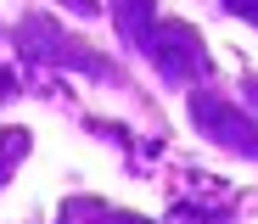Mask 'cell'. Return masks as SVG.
I'll use <instances>...</instances> for the list:
<instances>
[{
	"label": "cell",
	"instance_id": "52a82bcc",
	"mask_svg": "<svg viewBox=\"0 0 258 224\" xmlns=\"http://www.w3.org/2000/svg\"><path fill=\"white\" fill-rule=\"evenodd\" d=\"M0 96H17V73H0Z\"/></svg>",
	"mask_w": 258,
	"mask_h": 224
},
{
	"label": "cell",
	"instance_id": "ba28073f",
	"mask_svg": "<svg viewBox=\"0 0 258 224\" xmlns=\"http://www.w3.org/2000/svg\"><path fill=\"white\" fill-rule=\"evenodd\" d=\"M247 96H252V107H258V79H247Z\"/></svg>",
	"mask_w": 258,
	"mask_h": 224
},
{
	"label": "cell",
	"instance_id": "6da1fadb",
	"mask_svg": "<svg viewBox=\"0 0 258 224\" xmlns=\"http://www.w3.org/2000/svg\"><path fill=\"white\" fill-rule=\"evenodd\" d=\"M146 51H152V62L163 67V79H174V84L208 73V51L197 45V34H191L185 23H157L152 39H146Z\"/></svg>",
	"mask_w": 258,
	"mask_h": 224
},
{
	"label": "cell",
	"instance_id": "7a4b0ae2",
	"mask_svg": "<svg viewBox=\"0 0 258 224\" xmlns=\"http://www.w3.org/2000/svg\"><path fill=\"white\" fill-rule=\"evenodd\" d=\"M191 123L202 129V134H213L219 146H230V152H247V157H258V129L241 118V112H230L219 96H191Z\"/></svg>",
	"mask_w": 258,
	"mask_h": 224
},
{
	"label": "cell",
	"instance_id": "8992f818",
	"mask_svg": "<svg viewBox=\"0 0 258 224\" xmlns=\"http://www.w3.org/2000/svg\"><path fill=\"white\" fill-rule=\"evenodd\" d=\"M225 6H230V12H247V17L258 23V0H225Z\"/></svg>",
	"mask_w": 258,
	"mask_h": 224
},
{
	"label": "cell",
	"instance_id": "5b68a950",
	"mask_svg": "<svg viewBox=\"0 0 258 224\" xmlns=\"http://www.w3.org/2000/svg\"><path fill=\"white\" fill-rule=\"evenodd\" d=\"M62 6H68V12H79V17H96V12H101L96 0H62Z\"/></svg>",
	"mask_w": 258,
	"mask_h": 224
},
{
	"label": "cell",
	"instance_id": "277c9868",
	"mask_svg": "<svg viewBox=\"0 0 258 224\" xmlns=\"http://www.w3.org/2000/svg\"><path fill=\"white\" fill-rule=\"evenodd\" d=\"M28 152V129H0V185H6V174L23 163Z\"/></svg>",
	"mask_w": 258,
	"mask_h": 224
},
{
	"label": "cell",
	"instance_id": "3957f363",
	"mask_svg": "<svg viewBox=\"0 0 258 224\" xmlns=\"http://www.w3.org/2000/svg\"><path fill=\"white\" fill-rule=\"evenodd\" d=\"M112 6V23H118V34L129 39V45H141L146 51V39H152V0H107Z\"/></svg>",
	"mask_w": 258,
	"mask_h": 224
}]
</instances>
